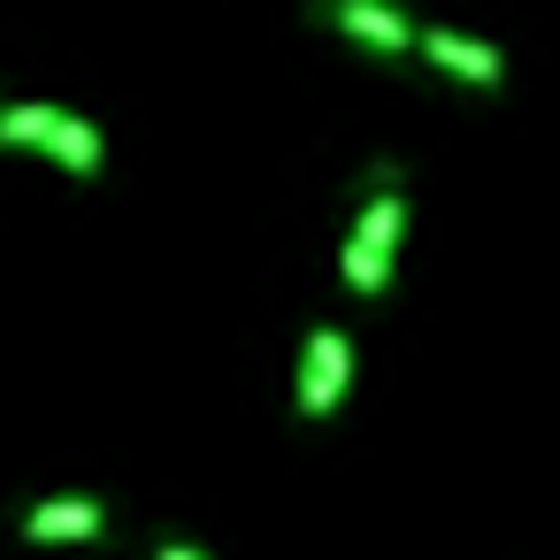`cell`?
I'll use <instances>...</instances> for the list:
<instances>
[{
	"instance_id": "5",
	"label": "cell",
	"mask_w": 560,
	"mask_h": 560,
	"mask_svg": "<svg viewBox=\"0 0 560 560\" xmlns=\"http://www.w3.org/2000/svg\"><path fill=\"white\" fill-rule=\"evenodd\" d=\"M108 522H116L108 499H93V491H55V499H32V506H24L16 537H24V545H93V537H108Z\"/></svg>"
},
{
	"instance_id": "1",
	"label": "cell",
	"mask_w": 560,
	"mask_h": 560,
	"mask_svg": "<svg viewBox=\"0 0 560 560\" xmlns=\"http://www.w3.org/2000/svg\"><path fill=\"white\" fill-rule=\"evenodd\" d=\"M399 231H407V185H399V170H376V185H369V200H361V215L338 246V277H346L353 300H376L392 284Z\"/></svg>"
},
{
	"instance_id": "4",
	"label": "cell",
	"mask_w": 560,
	"mask_h": 560,
	"mask_svg": "<svg viewBox=\"0 0 560 560\" xmlns=\"http://www.w3.org/2000/svg\"><path fill=\"white\" fill-rule=\"evenodd\" d=\"M315 16H323L338 39L369 47V55H415V47H422V24L399 9V0H315Z\"/></svg>"
},
{
	"instance_id": "3",
	"label": "cell",
	"mask_w": 560,
	"mask_h": 560,
	"mask_svg": "<svg viewBox=\"0 0 560 560\" xmlns=\"http://www.w3.org/2000/svg\"><path fill=\"white\" fill-rule=\"evenodd\" d=\"M353 369H361L353 338H346L338 323H315V330L300 338V369H292V415H300V422H330V415H338V399L353 392Z\"/></svg>"
},
{
	"instance_id": "7",
	"label": "cell",
	"mask_w": 560,
	"mask_h": 560,
	"mask_svg": "<svg viewBox=\"0 0 560 560\" xmlns=\"http://www.w3.org/2000/svg\"><path fill=\"white\" fill-rule=\"evenodd\" d=\"M154 560H208V552H200L192 537H162V545H154Z\"/></svg>"
},
{
	"instance_id": "2",
	"label": "cell",
	"mask_w": 560,
	"mask_h": 560,
	"mask_svg": "<svg viewBox=\"0 0 560 560\" xmlns=\"http://www.w3.org/2000/svg\"><path fill=\"white\" fill-rule=\"evenodd\" d=\"M0 147H32L70 177H101V162H108L101 124H85L78 108H55V101H9L0 108Z\"/></svg>"
},
{
	"instance_id": "6",
	"label": "cell",
	"mask_w": 560,
	"mask_h": 560,
	"mask_svg": "<svg viewBox=\"0 0 560 560\" xmlns=\"http://www.w3.org/2000/svg\"><path fill=\"white\" fill-rule=\"evenodd\" d=\"M415 55H422V62H438L445 78L476 85V93L506 85V55H499L491 39H476V32H453V24H422V47H415Z\"/></svg>"
}]
</instances>
